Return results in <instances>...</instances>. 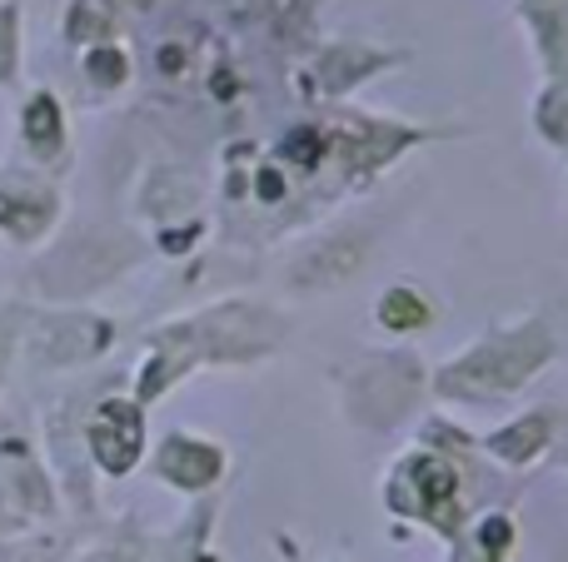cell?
Returning <instances> with one entry per match:
<instances>
[{"mask_svg": "<svg viewBox=\"0 0 568 562\" xmlns=\"http://www.w3.org/2000/svg\"><path fill=\"white\" fill-rule=\"evenodd\" d=\"M55 105H50V100H36V105H30V140H46V145H55Z\"/></svg>", "mask_w": 568, "mask_h": 562, "instance_id": "cell-1", "label": "cell"}]
</instances>
